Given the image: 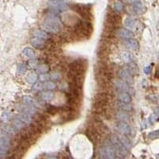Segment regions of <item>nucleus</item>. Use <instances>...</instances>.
<instances>
[{"label":"nucleus","instance_id":"obj_1","mask_svg":"<svg viewBox=\"0 0 159 159\" xmlns=\"http://www.w3.org/2000/svg\"><path fill=\"white\" fill-rule=\"evenodd\" d=\"M42 27L46 32L56 34L61 31L62 25L58 16L54 13H50L45 18Z\"/></svg>","mask_w":159,"mask_h":159},{"label":"nucleus","instance_id":"obj_2","mask_svg":"<svg viewBox=\"0 0 159 159\" xmlns=\"http://www.w3.org/2000/svg\"><path fill=\"white\" fill-rule=\"evenodd\" d=\"M73 11L76 13H78L81 17L84 18L87 21L92 19V11L88 6H84V5H73L72 7Z\"/></svg>","mask_w":159,"mask_h":159},{"label":"nucleus","instance_id":"obj_3","mask_svg":"<svg viewBox=\"0 0 159 159\" xmlns=\"http://www.w3.org/2000/svg\"><path fill=\"white\" fill-rule=\"evenodd\" d=\"M111 143L112 145V146L115 149V151L116 152V154L119 155L121 157H124L125 155H126L127 154V150L125 148L124 146H122V144L121 143V142L119 139L117 135H112L111 137Z\"/></svg>","mask_w":159,"mask_h":159},{"label":"nucleus","instance_id":"obj_4","mask_svg":"<svg viewBox=\"0 0 159 159\" xmlns=\"http://www.w3.org/2000/svg\"><path fill=\"white\" fill-rule=\"evenodd\" d=\"M100 157L105 159H114L117 157V154L112 145L103 146L100 151Z\"/></svg>","mask_w":159,"mask_h":159},{"label":"nucleus","instance_id":"obj_5","mask_svg":"<svg viewBox=\"0 0 159 159\" xmlns=\"http://www.w3.org/2000/svg\"><path fill=\"white\" fill-rule=\"evenodd\" d=\"M106 22L117 29L121 22V16L116 11H109L107 14Z\"/></svg>","mask_w":159,"mask_h":159},{"label":"nucleus","instance_id":"obj_6","mask_svg":"<svg viewBox=\"0 0 159 159\" xmlns=\"http://www.w3.org/2000/svg\"><path fill=\"white\" fill-rule=\"evenodd\" d=\"M114 85H115V87H116L119 92H127V93H129L131 96L134 95V93H135V91H134L133 87L131 86V84L126 83V82H124L122 80H120V79L115 81Z\"/></svg>","mask_w":159,"mask_h":159},{"label":"nucleus","instance_id":"obj_7","mask_svg":"<svg viewBox=\"0 0 159 159\" xmlns=\"http://www.w3.org/2000/svg\"><path fill=\"white\" fill-rule=\"evenodd\" d=\"M50 8L55 12L65 11L68 9L67 2L65 0H50L49 2Z\"/></svg>","mask_w":159,"mask_h":159},{"label":"nucleus","instance_id":"obj_8","mask_svg":"<svg viewBox=\"0 0 159 159\" xmlns=\"http://www.w3.org/2000/svg\"><path fill=\"white\" fill-rule=\"evenodd\" d=\"M116 127L120 133L126 135L127 137H131L133 135V130H132L131 125L129 124V122L118 121L116 123Z\"/></svg>","mask_w":159,"mask_h":159},{"label":"nucleus","instance_id":"obj_9","mask_svg":"<svg viewBox=\"0 0 159 159\" xmlns=\"http://www.w3.org/2000/svg\"><path fill=\"white\" fill-rule=\"evenodd\" d=\"M85 70V64L82 61H75L70 65V73L84 74Z\"/></svg>","mask_w":159,"mask_h":159},{"label":"nucleus","instance_id":"obj_10","mask_svg":"<svg viewBox=\"0 0 159 159\" xmlns=\"http://www.w3.org/2000/svg\"><path fill=\"white\" fill-rule=\"evenodd\" d=\"M118 76L119 77L120 80H122L126 83L129 84H132L134 83V77L133 76L126 71L124 68L122 69L119 70L118 72Z\"/></svg>","mask_w":159,"mask_h":159},{"label":"nucleus","instance_id":"obj_11","mask_svg":"<svg viewBox=\"0 0 159 159\" xmlns=\"http://www.w3.org/2000/svg\"><path fill=\"white\" fill-rule=\"evenodd\" d=\"M11 148V141L8 138H0V156L7 154Z\"/></svg>","mask_w":159,"mask_h":159},{"label":"nucleus","instance_id":"obj_12","mask_svg":"<svg viewBox=\"0 0 159 159\" xmlns=\"http://www.w3.org/2000/svg\"><path fill=\"white\" fill-rule=\"evenodd\" d=\"M116 118L118 121H122V122H129L131 121V116L129 112H126L124 111H119L116 112Z\"/></svg>","mask_w":159,"mask_h":159},{"label":"nucleus","instance_id":"obj_13","mask_svg":"<svg viewBox=\"0 0 159 159\" xmlns=\"http://www.w3.org/2000/svg\"><path fill=\"white\" fill-rule=\"evenodd\" d=\"M31 44H32V46H33L34 48L37 49H43L46 46L47 42L43 41V40L40 39L38 37L33 36V37H32V39H31Z\"/></svg>","mask_w":159,"mask_h":159},{"label":"nucleus","instance_id":"obj_14","mask_svg":"<svg viewBox=\"0 0 159 159\" xmlns=\"http://www.w3.org/2000/svg\"><path fill=\"white\" fill-rule=\"evenodd\" d=\"M117 100L123 103H131L132 102V97L131 95H130L127 92H119L116 95Z\"/></svg>","mask_w":159,"mask_h":159},{"label":"nucleus","instance_id":"obj_15","mask_svg":"<svg viewBox=\"0 0 159 159\" xmlns=\"http://www.w3.org/2000/svg\"><path fill=\"white\" fill-rule=\"evenodd\" d=\"M117 34L120 38H122V39L124 40L134 37V33H132L129 29H119V30L117 31Z\"/></svg>","mask_w":159,"mask_h":159},{"label":"nucleus","instance_id":"obj_16","mask_svg":"<svg viewBox=\"0 0 159 159\" xmlns=\"http://www.w3.org/2000/svg\"><path fill=\"white\" fill-rule=\"evenodd\" d=\"M33 36L38 37V38L43 40V41H45V42H48L51 39L50 35L46 31L42 30H37L33 33Z\"/></svg>","mask_w":159,"mask_h":159},{"label":"nucleus","instance_id":"obj_17","mask_svg":"<svg viewBox=\"0 0 159 159\" xmlns=\"http://www.w3.org/2000/svg\"><path fill=\"white\" fill-rule=\"evenodd\" d=\"M116 107H117L118 110L124 111H126V112H131V111H133V107L131 105V103H123L119 100H117V102L116 103Z\"/></svg>","mask_w":159,"mask_h":159},{"label":"nucleus","instance_id":"obj_18","mask_svg":"<svg viewBox=\"0 0 159 159\" xmlns=\"http://www.w3.org/2000/svg\"><path fill=\"white\" fill-rule=\"evenodd\" d=\"M117 136L118 138H119V139L120 142H121V143L122 144V146H124L127 151H128V150H131V146H132V144H131V140L129 139L128 137H127L126 135H122V134H121V135H118Z\"/></svg>","mask_w":159,"mask_h":159},{"label":"nucleus","instance_id":"obj_19","mask_svg":"<svg viewBox=\"0 0 159 159\" xmlns=\"http://www.w3.org/2000/svg\"><path fill=\"white\" fill-rule=\"evenodd\" d=\"M124 44L127 48L133 49V50L138 49V46H139L137 40H135L133 37H132V38H128V39H125Z\"/></svg>","mask_w":159,"mask_h":159},{"label":"nucleus","instance_id":"obj_20","mask_svg":"<svg viewBox=\"0 0 159 159\" xmlns=\"http://www.w3.org/2000/svg\"><path fill=\"white\" fill-rule=\"evenodd\" d=\"M25 125L26 124L22 122V119L19 118V116H17V118H15V119H14L13 122H12V127H13L14 131H21L22 129L24 128Z\"/></svg>","mask_w":159,"mask_h":159},{"label":"nucleus","instance_id":"obj_21","mask_svg":"<svg viewBox=\"0 0 159 159\" xmlns=\"http://www.w3.org/2000/svg\"><path fill=\"white\" fill-rule=\"evenodd\" d=\"M22 54V56H23V57H25L26 59H28V60L35 58V56H36L35 51L33 50V49L29 48V47H26V48L23 49Z\"/></svg>","mask_w":159,"mask_h":159},{"label":"nucleus","instance_id":"obj_22","mask_svg":"<svg viewBox=\"0 0 159 159\" xmlns=\"http://www.w3.org/2000/svg\"><path fill=\"white\" fill-rule=\"evenodd\" d=\"M39 97L41 100L46 102H49L54 98V93L52 91H46V92H42L40 93Z\"/></svg>","mask_w":159,"mask_h":159},{"label":"nucleus","instance_id":"obj_23","mask_svg":"<svg viewBox=\"0 0 159 159\" xmlns=\"http://www.w3.org/2000/svg\"><path fill=\"white\" fill-rule=\"evenodd\" d=\"M42 87H43V90H46V91H53L56 89L57 85L53 81H46L42 83Z\"/></svg>","mask_w":159,"mask_h":159},{"label":"nucleus","instance_id":"obj_24","mask_svg":"<svg viewBox=\"0 0 159 159\" xmlns=\"http://www.w3.org/2000/svg\"><path fill=\"white\" fill-rule=\"evenodd\" d=\"M143 10V4L139 0H135L133 2V11L136 14H141Z\"/></svg>","mask_w":159,"mask_h":159},{"label":"nucleus","instance_id":"obj_25","mask_svg":"<svg viewBox=\"0 0 159 159\" xmlns=\"http://www.w3.org/2000/svg\"><path fill=\"white\" fill-rule=\"evenodd\" d=\"M122 60L124 61L125 63H131V62H134L135 61V55L131 53V52H124L122 54Z\"/></svg>","mask_w":159,"mask_h":159},{"label":"nucleus","instance_id":"obj_26","mask_svg":"<svg viewBox=\"0 0 159 159\" xmlns=\"http://www.w3.org/2000/svg\"><path fill=\"white\" fill-rule=\"evenodd\" d=\"M37 75L35 72H30L27 76H26V81L28 82L30 84H33L37 82Z\"/></svg>","mask_w":159,"mask_h":159},{"label":"nucleus","instance_id":"obj_27","mask_svg":"<svg viewBox=\"0 0 159 159\" xmlns=\"http://www.w3.org/2000/svg\"><path fill=\"white\" fill-rule=\"evenodd\" d=\"M125 26L127 27V29H134L136 26V22H135V19H133L132 17H126V19H125Z\"/></svg>","mask_w":159,"mask_h":159},{"label":"nucleus","instance_id":"obj_28","mask_svg":"<svg viewBox=\"0 0 159 159\" xmlns=\"http://www.w3.org/2000/svg\"><path fill=\"white\" fill-rule=\"evenodd\" d=\"M36 68H37V72H39L40 74L47 73V72L49 71V67L48 65H46V64H41V65H38Z\"/></svg>","mask_w":159,"mask_h":159},{"label":"nucleus","instance_id":"obj_29","mask_svg":"<svg viewBox=\"0 0 159 159\" xmlns=\"http://www.w3.org/2000/svg\"><path fill=\"white\" fill-rule=\"evenodd\" d=\"M125 8V6H124V3L122 2V1H117V2H116V3L114 4V10H115V11H116V12H122L123 10H124Z\"/></svg>","mask_w":159,"mask_h":159},{"label":"nucleus","instance_id":"obj_30","mask_svg":"<svg viewBox=\"0 0 159 159\" xmlns=\"http://www.w3.org/2000/svg\"><path fill=\"white\" fill-rule=\"evenodd\" d=\"M26 69H27V67H26V65L25 64H18V65H17V72H18L19 74H24L25 72H26Z\"/></svg>","mask_w":159,"mask_h":159},{"label":"nucleus","instance_id":"obj_31","mask_svg":"<svg viewBox=\"0 0 159 159\" xmlns=\"http://www.w3.org/2000/svg\"><path fill=\"white\" fill-rule=\"evenodd\" d=\"M49 78L52 79V80H53V81H60L61 78V74L59 72H52V74H50V76H49Z\"/></svg>","mask_w":159,"mask_h":159},{"label":"nucleus","instance_id":"obj_32","mask_svg":"<svg viewBox=\"0 0 159 159\" xmlns=\"http://www.w3.org/2000/svg\"><path fill=\"white\" fill-rule=\"evenodd\" d=\"M33 90L35 92H39V91H42L43 90V87H42V83L41 82H36L35 84H33Z\"/></svg>","mask_w":159,"mask_h":159},{"label":"nucleus","instance_id":"obj_33","mask_svg":"<svg viewBox=\"0 0 159 159\" xmlns=\"http://www.w3.org/2000/svg\"><path fill=\"white\" fill-rule=\"evenodd\" d=\"M58 107H54V106H49L47 108V112L49 114H51V115H54V114H56L58 111Z\"/></svg>","mask_w":159,"mask_h":159},{"label":"nucleus","instance_id":"obj_34","mask_svg":"<svg viewBox=\"0 0 159 159\" xmlns=\"http://www.w3.org/2000/svg\"><path fill=\"white\" fill-rule=\"evenodd\" d=\"M38 65V61L36 60L35 58L30 59V61H29V66L30 68H36L37 66Z\"/></svg>","mask_w":159,"mask_h":159},{"label":"nucleus","instance_id":"obj_35","mask_svg":"<svg viewBox=\"0 0 159 159\" xmlns=\"http://www.w3.org/2000/svg\"><path fill=\"white\" fill-rule=\"evenodd\" d=\"M39 79L41 81L45 82V81H49V76L47 73H42V74H40Z\"/></svg>","mask_w":159,"mask_h":159},{"label":"nucleus","instance_id":"obj_36","mask_svg":"<svg viewBox=\"0 0 159 159\" xmlns=\"http://www.w3.org/2000/svg\"><path fill=\"white\" fill-rule=\"evenodd\" d=\"M150 138H152V139L157 138H158V131H155L151 132V133L150 134Z\"/></svg>","mask_w":159,"mask_h":159},{"label":"nucleus","instance_id":"obj_37","mask_svg":"<svg viewBox=\"0 0 159 159\" xmlns=\"http://www.w3.org/2000/svg\"><path fill=\"white\" fill-rule=\"evenodd\" d=\"M151 65L146 66V67L144 68V72H145L146 74H150V73H151Z\"/></svg>","mask_w":159,"mask_h":159}]
</instances>
